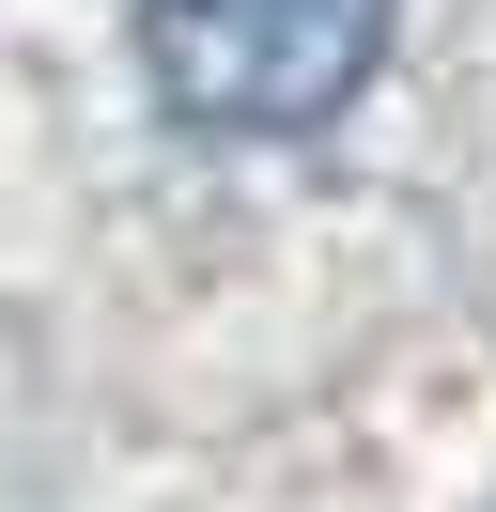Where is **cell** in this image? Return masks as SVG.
<instances>
[{"label":"cell","mask_w":496,"mask_h":512,"mask_svg":"<svg viewBox=\"0 0 496 512\" xmlns=\"http://www.w3.org/2000/svg\"><path fill=\"white\" fill-rule=\"evenodd\" d=\"M388 0H140V78L202 140H310L372 94Z\"/></svg>","instance_id":"cell-1"}]
</instances>
